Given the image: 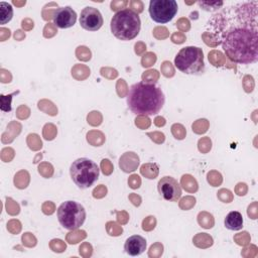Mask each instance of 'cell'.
<instances>
[{
	"label": "cell",
	"instance_id": "cell-1",
	"mask_svg": "<svg viewBox=\"0 0 258 258\" xmlns=\"http://www.w3.org/2000/svg\"><path fill=\"white\" fill-rule=\"evenodd\" d=\"M257 2L244 4L242 14L223 34L222 46L227 56L234 62L252 63L258 59Z\"/></svg>",
	"mask_w": 258,
	"mask_h": 258
},
{
	"label": "cell",
	"instance_id": "cell-2",
	"mask_svg": "<svg viewBox=\"0 0 258 258\" xmlns=\"http://www.w3.org/2000/svg\"><path fill=\"white\" fill-rule=\"evenodd\" d=\"M164 95L154 83L139 82L132 85L127 95L130 111L139 116L157 114L164 105Z\"/></svg>",
	"mask_w": 258,
	"mask_h": 258
},
{
	"label": "cell",
	"instance_id": "cell-3",
	"mask_svg": "<svg viewBox=\"0 0 258 258\" xmlns=\"http://www.w3.org/2000/svg\"><path fill=\"white\" fill-rule=\"evenodd\" d=\"M111 31L120 40H131L140 31L141 21L138 13L125 8L114 14L111 19Z\"/></svg>",
	"mask_w": 258,
	"mask_h": 258
},
{
	"label": "cell",
	"instance_id": "cell-4",
	"mask_svg": "<svg viewBox=\"0 0 258 258\" xmlns=\"http://www.w3.org/2000/svg\"><path fill=\"white\" fill-rule=\"evenodd\" d=\"M98 165L89 158H79L75 160L70 168V174L73 181L80 188H89L99 178Z\"/></svg>",
	"mask_w": 258,
	"mask_h": 258
},
{
	"label": "cell",
	"instance_id": "cell-5",
	"mask_svg": "<svg viewBox=\"0 0 258 258\" xmlns=\"http://www.w3.org/2000/svg\"><path fill=\"white\" fill-rule=\"evenodd\" d=\"M174 64L180 72L186 75H200L205 70L204 53L198 46H185L181 48L174 58Z\"/></svg>",
	"mask_w": 258,
	"mask_h": 258
},
{
	"label": "cell",
	"instance_id": "cell-6",
	"mask_svg": "<svg viewBox=\"0 0 258 258\" xmlns=\"http://www.w3.org/2000/svg\"><path fill=\"white\" fill-rule=\"evenodd\" d=\"M56 215L59 224L67 230H76L80 228L86 220V211L84 207L75 201H67L60 204Z\"/></svg>",
	"mask_w": 258,
	"mask_h": 258
},
{
	"label": "cell",
	"instance_id": "cell-7",
	"mask_svg": "<svg viewBox=\"0 0 258 258\" xmlns=\"http://www.w3.org/2000/svg\"><path fill=\"white\" fill-rule=\"evenodd\" d=\"M177 9L175 0H151L149 3L151 19L161 24L169 22L177 13Z\"/></svg>",
	"mask_w": 258,
	"mask_h": 258
},
{
	"label": "cell",
	"instance_id": "cell-8",
	"mask_svg": "<svg viewBox=\"0 0 258 258\" xmlns=\"http://www.w3.org/2000/svg\"><path fill=\"white\" fill-rule=\"evenodd\" d=\"M159 195L167 202H176L181 196V187L171 176H163L157 184Z\"/></svg>",
	"mask_w": 258,
	"mask_h": 258
},
{
	"label": "cell",
	"instance_id": "cell-9",
	"mask_svg": "<svg viewBox=\"0 0 258 258\" xmlns=\"http://www.w3.org/2000/svg\"><path fill=\"white\" fill-rule=\"evenodd\" d=\"M81 26L89 31H97L103 25V17L101 12L94 7H85L80 16Z\"/></svg>",
	"mask_w": 258,
	"mask_h": 258
},
{
	"label": "cell",
	"instance_id": "cell-10",
	"mask_svg": "<svg viewBox=\"0 0 258 258\" xmlns=\"http://www.w3.org/2000/svg\"><path fill=\"white\" fill-rule=\"evenodd\" d=\"M53 22L59 28H69L72 27L77 21V14L76 12L70 7H59L57 8L53 15Z\"/></svg>",
	"mask_w": 258,
	"mask_h": 258
},
{
	"label": "cell",
	"instance_id": "cell-11",
	"mask_svg": "<svg viewBox=\"0 0 258 258\" xmlns=\"http://www.w3.org/2000/svg\"><path fill=\"white\" fill-rule=\"evenodd\" d=\"M124 250L130 256H138L146 250V240L140 235H133L126 240Z\"/></svg>",
	"mask_w": 258,
	"mask_h": 258
},
{
	"label": "cell",
	"instance_id": "cell-12",
	"mask_svg": "<svg viewBox=\"0 0 258 258\" xmlns=\"http://www.w3.org/2000/svg\"><path fill=\"white\" fill-rule=\"evenodd\" d=\"M225 227L232 231L241 230L243 227V217L240 212L232 211L225 218Z\"/></svg>",
	"mask_w": 258,
	"mask_h": 258
},
{
	"label": "cell",
	"instance_id": "cell-13",
	"mask_svg": "<svg viewBox=\"0 0 258 258\" xmlns=\"http://www.w3.org/2000/svg\"><path fill=\"white\" fill-rule=\"evenodd\" d=\"M13 16V9L12 6L6 2L0 3V18L1 24H5L11 20Z\"/></svg>",
	"mask_w": 258,
	"mask_h": 258
},
{
	"label": "cell",
	"instance_id": "cell-14",
	"mask_svg": "<svg viewBox=\"0 0 258 258\" xmlns=\"http://www.w3.org/2000/svg\"><path fill=\"white\" fill-rule=\"evenodd\" d=\"M17 92H14L12 94H9L8 96H4L1 95V110L5 111V112H9L11 111V100H12V96L17 94Z\"/></svg>",
	"mask_w": 258,
	"mask_h": 258
},
{
	"label": "cell",
	"instance_id": "cell-15",
	"mask_svg": "<svg viewBox=\"0 0 258 258\" xmlns=\"http://www.w3.org/2000/svg\"><path fill=\"white\" fill-rule=\"evenodd\" d=\"M199 5L205 9V10H215L219 8L220 6L223 5V2H204V1H199Z\"/></svg>",
	"mask_w": 258,
	"mask_h": 258
}]
</instances>
